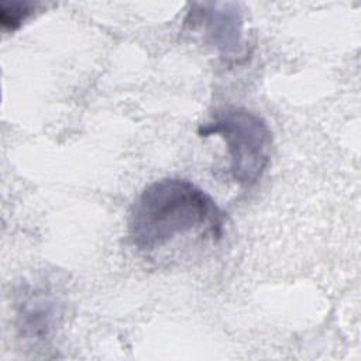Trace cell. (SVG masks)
<instances>
[{
    "label": "cell",
    "instance_id": "obj_2",
    "mask_svg": "<svg viewBox=\"0 0 361 361\" xmlns=\"http://www.w3.org/2000/svg\"><path fill=\"white\" fill-rule=\"evenodd\" d=\"M202 137L219 135L230 154V173L243 186L255 185L269 162L271 131L265 120L243 107L219 111L199 130Z\"/></svg>",
    "mask_w": 361,
    "mask_h": 361
},
{
    "label": "cell",
    "instance_id": "obj_3",
    "mask_svg": "<svg viewBox=\"0 0 361 361\" xmlns=\"http://www.w3.org/2000/svg\"><path fill=\"white\" fill-rule=\"evenodd\" d=\"M212 44L226 58H237L243 52V20L234 3H219L204 13Z\"/></svg>",
    "mask_w": 361,
    "mask_h": 361
},
{
    "label": "cell",
    "instance_id": "obj_4",
    "mask_svg": "<svg viewBox=\"0 0 361 361\" xmlns=\"http://www.w3.org/2000/svg\"><path fill=\"white\" fill-rule=\"evenodd\" d=\"M35 6L25 1L1 3L0 6V23L7 31L17 30L34 11Z\"/></svg>",
    "mask_w": 361,
    "mask_h": 361
},
{
    "label": "cell",
    "instance_id": "obj_1",
    "mask_svg": "<svg viewBox=\"0 0 361 361\" xmlns=\"http://www.w3.org/2000/svg\"><path fill=\"white\" fill-rule=\"evenodd\" d=\"M221 226L223 213L212 196L180 178H165L145 186L128 219L131 241L144 251L164 247L195 230L220 235Z\"/></svg>",
    "mask_w": 361,
    "mask_h": 361
}]
</instances>
